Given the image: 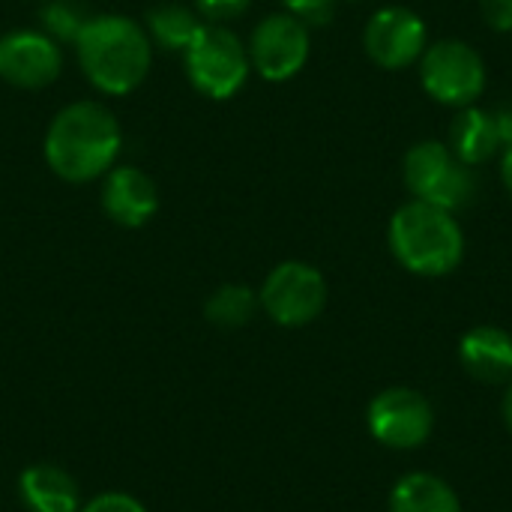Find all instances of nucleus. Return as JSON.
<instances>
[{"instance_id":"13","label":"nucleus","mask_w":512,"mask_h":512,"mask_svg":"<svg viewBox=\"0 0 512 512\" xmlns=\"http://www.w3.org/2000/svg\"><path fill=\"white\" fill-rule=\"evenodd\" d=\"M459 360H462L465 372L483 384H510L512 336L492 324L474 327L459 342Z\"/></svg>"},{"instance_id":"16","label":"nucleus","mask_w":512,"mask_h":512,"mask_svg":"<svg viewBox=\"0 0 512 512\" xmlns=\"http://www.w3.org/2000/svg\"><path fill=\"white\" fill-rule=\"evenodd\" d=\"M390 512H462V504L441 477L408 474L390 492Z\"/></svg>"},{"instance_id":"6","label":"nucleus","mask_w":512,"mask_h":512,"mask_svg":"<svg viewBox=\"0 0 512 512\" xmlns=\"http://www.w3.org/2000/svg\"><path fill=\"white\" fill-rule=\"evenodd\" d=\"M423 90L450 108H468L486 93V60L465 39H441L426 45L420 57Z\"/></svg>"},{"instance_id":"17","label":"nucleus","mask_w":512,"mask_h":512,"mask_svg":"<svg viewBox=\"0 0 512 512\" xmlns=\"http://www.w3.org/2000/svg\"><path fill=\"white\" fill-rule=\"evenodd\" d=\"M204 24L207 21L192 6H180V3H159L144 18V30L150 42L174 54H183L195 42Z\"/></svg>"},{"instance_id":"9","label":"nucleus","mask_w":512,"mask_h":512,"mask_svg":"<svg viewBox=\"0 0 512 512\" xmlns=\"http://www.w3.org/2000/svg\"><path fill=\"white\" fill-rule=\"evenodd\" d=\"M369 432L390 450H417L435 429V411L429 399L411 387H390L369 405Z\"/></svg>"},{"instance_id":"11","label":"nucleus","mask_w":512,"mask_h":512,"mask_svg":"<svg viewBox=\"0 0 512 512\" xmlns=\"http://www.w3.org/2000/svg\"><path fill=\"white\" fill-rule=\"evenodd\" d=\"M63 72V48L45 30L18 27L0 36V81L18 90H42Z\"/></svg>"},{"instance_id":"3","label":"nucleus","mask_w":512,"mask_h":512,"mask_svg":"<svg viewBox=\"0 0 512 512\" xmlns=\"http://www.w3.org/2000/svg\"><path fill=\"white\" fill-rule=\"evenodd\" d=\"M387 243L408 273L429 279L453 273L465 258V231L456 213L426 201H408L393 213Z\"/></svg>"},{"instance_id":"24","label":"nucleus","mask_w":512,"mask_h":512,"mask_svg":"<svg viewBox=\"0 0 512 512\" xmlns=\"http://www.w3.org/2000/svg\"><path fill=\"white\" fill-rule=\"evenodd\" d=\"M495 123H498V135H501V147L512 144V105H504L501 111H495Z\"/></svg>"},{"instance_id":"2","label":"nucleus","mask_w":512,"mask_h":512,"mask_svg":"<svg viewBox=\"0 0 512 512\" xmlns=\"http://www.w3.org/2000/svg\"><path fill=\"white\" fill-rule=\"evenodd\" d=\"M72 45L84 78L105 96L135 93L153 63V42L144 24L120 12L90 15Z\"/></svg>"},{"instance_id":"14","label":"nucleus","mask_w":512,"mask_h":512,"mask_svg":"<svg viewBox=\"0 0 512 512\" xmlns=\"http://www.w3.org/2000/svg\"><path fill=\"white\" fill-rule=\"evenodd\" d=\"M447 147L468 168L486 165L501 150V135H498L495 114L486 111V108H477V105L459 108L453 123H450V144Z\"/></svg>"},{"instance_id":"20","label":"nucleus","mask_w":512,"mask_h":512,"mask_svg":"<svg viewBox=\"0 0 512 512\" xmlns=\"http://www.w3.org/2000/svg\"><path fill=\"white\" fill-rule=\"evenodd\" d=\"M282 6L306 27H324L336 15V0H282Z\"/></svg>"},{"instance_id":"21","label":"nucleus","mask_w":512,"mask_h":512,"mask_svg":"<svg viewBox=\"0 0 512 512\" xmlns=\"http://www.w3.org/2000/svg\"><path fill=\"white\" fill-rule=\"evenodd\" d=\"M249 6H252V0H192V9L207 24H228V21L240 18Z\"/></svg>"},{"instance_id":"4","label":"nucleus","mask_w":512,"mask_h":512,"mask_svg":"<svg viewBox=\"0 0 512 512\" xmlns=\"http://www.w3.org/2000/svg\"><path fill=\"white\" fill-rule=\"evenodd\" d=\"M189 84L216 102L237 96L252 72L246 42L225 24H204L195 42L180 54Z\"/></svg>"},{"instance_id":"8","label":"nucleus","mask_w":512,"mask_h":512,"mask_svg":"<svg viewBox=\"0 0 512 512\" xmlns=\"http://www.w3.org/2000/svg\"><path fill=\"white\" fill-rule=\"evenodd\" d=\"M249 63L252 69L273 84L291 81L309 60L312 36L303 21L288 12H273L261 18L249 36Z\"/></svg>"},{"instance_id":"27","label":"nucleus","mask_w":512,"mask_h":512,"mask_svg":"<svg viewBox=\"0 0 512 512\" xmlns=\"http://www.w3.org/2000/svg\"><path fill=\"white\" fill-rule=\"evenodd\" d=\"M39 3H45V0H39Z\"/></svg>"},{"instance_id":"7","label":"nucleus","mask_w":512,"mask_h":512,"mask_svg":"<svg viewBox=\"0 0 512 512\" xmlns=\"http://www.w3.org/2000/svg\"><path fill=\"white\" fill-rule=\"evenodd\" d=\"M258 303L279 327H306L327 306V282L306 261H282L267 273Z\"/></svg>"},{"instance_id":"23","label":"nucleus","mask_w":512,"mask_h":512,"mask_svg":"<svg viewBox=\"0 0 512 512\" xmlns=\"http://www.w3.org/2000/svg\"><path fill=\"white\" fill-rule=\"evenodd\" d=\"M480 15L492 30L512 33V0H480Z\"/></svg>"},{"instance_id":"26","label":"nucleus","mask_w":512,"mask_h":512,"mask_svg":"<svg viewBox=\"0 0 512 512\" xmlns=\"http://www.w3.org/2000/svg\"><path fill=\"white\" fill-rule=\"evenodd\" d=\"M501 411H504V423H507V429H510V435H512V384H510V390H507V396H504Z\"/></svg>"},{"instance_id":"10","label":"nucleus","mask_w":512,"mask_h":512,"mask_svg":"<svg viewBox=\"0 0 512 512\" xmlns=\"http://www.w3.org/2000/svg\"><path fill=\"white\" fill-rule=\"evenodd\" d=\"M426 45V21L408 6H384L363 27V48L369 60L390 72L420 63Z\"/></svg>"},{"instance_id":"19","label":"nucleus","mask_w":512,"mask_h":512,"mask_svg":"<svg viewBox=\"0 0 512 512\" xmlns=\"http://www.w3.org/2000/svg\"><path fill=\"white\" fill-rule=\"evenodd\" d=\"M90 15L75 3V0H45L42 9H39V30H45L51 39H57L60 45L63 42H75L84 21Z\"/></svg>"},{"instance_id":"25","label":"nucleus","mask_w":512,"mask_h":512,"mask_svg":"<svg viewBox=\"0 0 512 512\" xmlns=\"http://www.w3.org/2000/svg\"><path fill=\"white\" fill-rule=\"evenodd\" d=\"M501 180H504L507 192L512 195V144L504 147V156H501Z\"/></svg>"},{"instance_id":"5","label":"nucleus","mask_w":512,"mask_h":512,"mask_svg":"<svg viewBox=\"0 0 512 512\" xmlns=\"http://www.w3.org/2000/svg\"><path fill=\"white\" fill-rule=\"evenodd\" d=\"M402 177L414 201L444 207L450 213L465 210L477 195L474 168L456 159L444 141H417L402 162Z\"/></svg>"},{"instance_id":"12","label":"nucleus","mask_w":512,"mask_h":512,"mask_svg":"<svg viewBox=\"0 0 512 512\" xmlns=\"http://www.w3.org/2000/svg\"><path fill=\"white\" fill-rule=\"evenodd\" d=\"M99 204L120 228H144L159 210V189L138 165H114L102 177Z\"/></svg>"},{"instance_id":"1","label":"nucleus","mask_w":512,"mask_h":512,"mask_svg":"<svg viewBox=\"0 0 512 512\" xmlns=\"http://www.w3.org/2000/svg\"><path fill=\"white\" fill-rule=\"evenodd\" d=\"M123 129L114 111L96 99H81L63 105L42 141V156L51 174L66 183H93L102 180L120 159Z\"/></svg>"},{"instance_id":"22","label":"nucleus","mask_w":512,"mask_h":512,"mask_svg":"<svg viewBox=\"0 0 512 512\" xmlns=\"http://www.w3.org/2000/svg\"><path fill=\"white\" fill-rule=\"evenodd\" d=\"M81 512H147L141 501H135L132 495L123 492H105L99 498H93Z\"/></svg>"},{"instance_id":"18","label":"nucleus","mask_w":512,"mask_h":512,"mask_svg":"<svg viewBox=\"0 0 512 512\" xmlns=\"http://www.w3.org/2000/svg\"><path fill=\"white\" fill-rule=\"evenodd\" d=\"M258 294L249 288V285H222L210 294L207 306H204V315L213 327H222V330H237V327H246L255 312H258Z\"/></svg>"},{"instance_id":"15","label":"nucleus","mask_w":512,"mask_h":512,"mask_svg":"<svg viewBox=\"0 0 512 512\" xmlns=\"http://www.w3.org/2000/svg\"><path fill=\"white\" fill-rule=\"evenodd\" d=\"M18 492L30 512H78V483L63 468H27L18 480Z\"/></svg>"}]
</instances>
